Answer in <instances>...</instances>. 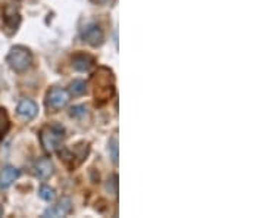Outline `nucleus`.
I'll list each match as a JSON object with an SVG mask.
<instances>
[{
	"label": "nucleus",
	"instance_id": "nucleus-1",
	"mask_svg": "<svg viewBox=\"0 0 265 218\" xmlns=\"http://www.w3.org/2000/svg\"><path fill=\"white\" fill-rule=\"evenodd\" d=\"M94 84V100L97 105L106 103L114 94V75L108 68H100L91 78Z\"/></svg>",
	"mask_w": 265,
	"mask_h": 218
},
{
	"label": "nucleus",
	"instance_id": "nucleus-2",
	"mask_svg": "<svg viewBox=\"0 0 265 218\" xmlns=\"http://www.w3.org/2000/svg\"><path fill=\"white\" fill-rule=\"evenodd\" d=\"M64 139H65V129L59 124L46 126L40 133V142L47 153L56 152L61 147Z\"/></svg>",
	"mask_w": 265,
	"mask_h": 218
},
{
	"label": "nucleus",
	"instance_id": "nucleus-3",
	"mask_svg": "<svg viewBox=\"0 0 265 218\" xmlns=\"http://www.w3.org/2000/svg\"><path fill=\"white\" fill-rule=\"evenodd\" d=\"M6 62L15 73H25L33 64L31 52L24 46H15L6 56Z\"/></svg>",
	"mask_w": 265,
	"mask_h": 218
},
{
	"label": "nucleus",
	"instance_id": "nucleus-4",
	"mask_svg": "<svg viewBox=\"0 0 265 218\" xmlns=\"http://www.w3.org/2000/svg\"><path fill=\"white\" fill-rule=\"evenodd\" d=\"M71 100V93L66 90V88L62 87H53L49 90L47 93V106L58 111V109H62L65 108Z\"/></svg>",
	"mask_w": 265,
	"mask_h": 218
},
{
	"label": "nucleus",
	"instance_id": "nucleus-5",
	"mask_svg": "<svg viewBox=\"0 0 265 218\" xmlns=\"http://www.w3.org/2000/svg\"><path fill=\"white\" fill-rule=\"evenodd\" d=\"M81 37L83 40L88 43L93 47H97L103 43L105 40V34L102 31V28L97 25V24H87L84 28H83V33H81Z\"/></svg>",
	"mask_w": 265,
	"mask_h": 218
},
{
	"label": "nucleus",
	"instance_id": "nucleus-6",
	"mask_svg": "<svg viewBox=\"0 0 265 218\" xmlns=\"http://www.w3.org/2000/svg\"><path fill=\"white\" fill-rule=\"evenodd\" d=\"M71 210H72V201L69 199V198H62L56 205H53V207H50V208H47L46 211H44L43 217L49 218H59V217H65V216H68L69 213H71Z\"/></svg>",
	"mask_w": 265,
	"mask_h": 218
},
{
	"label": "nucleus",
	"instance_id": "nucleus-7",
	"mask_svg": "<svg viewBox=\"0 0 265 218\" xmlns=\"http://www.w3.org/2000/svg\"><path fill=\"white\" fill-rule=\"evenodd\" d=\"M16 114L22 118V120H33L37 117L39 114V105L31 100V99H24L18 103V108H16Z\"/></svg>",
	"mask_w": 265,
	"mask_h": 218
},
{
	"label": "nucleus",
	"instance_id": "nucleus-8",
	"mask_svg": "<svg viewBox=\"0 0 265 218\" xmlns=\"http://www.w3.org/2000/svg\"><path fill=\"white\" fill-rule=\"evenodd\" d=\"M3 19H4V25L7 30H10V33L16 31L19 22H21V16L18 13V10L15 7H10L7 6L3 12Z\"/></svg>",
	"mask_w": 265,
	"mask_h": 218
},
{
	"label": "nucleus",
	"instance_id": "nucleus-9",
	"mask_svg": "<svg viewBox=\"0 0 265 218\" xmlns=\"http://www.w3.org/2000/svg\"><path fill=\"white\" fill-rule=\"evenodd\" d=\"M53 171H55V167H53L52 161L47 159V158L37 161V164L34 165V174H36V177H39L40 180L49 178L50 175H53Z\"/></svg>",
	"mask_w": 265,
	"mask_h": 218
},
{
	"label": "nucleus",
	"instance_id": "nucleus-10",
	"mask_svg": "<svg viewBox=\"0 0 265 218\" xmlns=\"http://www.w3.org/2000/svg\"><path fill=\"white\" fill-rule=\"evenodd\" d=\"M19 177V170L15 167H4L0 171V189H7Z\"/></svg>",
	"mask_w": 265,
	"mask_h": 218
},
{
	"label": "nucleus",
	"instance_id": "nucleus-11",
	"mask_svg": "<svg viewBox=\"0 0 265 218\" xmlns=\"http://www.w3.org/2000/svg\"><path fill=\"white\" fill-rule=\"evenodd\" d=\"M93 65H94V59H93L91 56H88V55L80 53V55H75V56L72 58V67H74L77 71H81V73L90 71V70L93 68Z\"/></svg>",
	"mask_w": 265,
	"mask_h": 218
},
{
	"label": "nucleus",
	"instance_id": "nucleus-12",
	"mask_svg": "<svg viewBox=\"0 0 265 218\" xmlns=\"http://www.w3.org/2000/svg\"><path fill=\"white\" fill-rule=\"evenodd\" d=\"M9 129H10V121H9L7 112L6 109L0 108V142L4 137V134L9 131Z\"/></svg>",
	"mask_w": 265,
	"mask_h": 218
},
{
	"label": "nucleus",
	"instance_id": "nucleus-13",
	"mask_svg": "<svg viewBox=\"0 0 265 218\" xmlns=\"http://www.w3.org/2000/svg\"><path fill=\"white\" fill-rule=\"evenodd\" d=\"M87 90V86L83 80H74L69 86V93L74 96H83Z\"/></svg>",
	"mask_w": 265,
	"mask_h": 218
},
{
	"label": "nucleus",
	"instance_id": "nucleus-14",
	"mask_svg": "<svg viewBox=\"0 0 265 218\" xmlns=\"http://www.w3.org/2000/svg\"><path fill=\"white\" fill-rule=\"evenodd\" d=\"M39 196L46 202H53L56 198V193H55V189H52L49 186H42L39 190Z\"/></svg>",
	"mask_w": 265,
	"mask_h": 218
},
{
	"label": "nucleus",
	"instance_id": "nucleus-15",
	"mask_svg": "<svg viewBox=\"0 0 265 218\" xmlns=\"http://www.w3.org/2000/svg\"><path fill=\"white\" fill-rule=\"evenodd\" d=\"M109 149L112 150V162H114V164H118V139H117V136H114Z\"/></svg>",
	"mask_w": 265,
	"mask_h": 218
},
{
	"label": "nucleus",
	"instance_id": "nucleus-16",
	"mask_svg": "<svg viewBox=\"0 0 265 218\" xmlns=\"http://www.w3.org/2000/svg\"><path fill=\"white\" fill-rule=\"evenodd\" d=\"M117 180H118V177H117V175H114V177L111 178V181L108 180V186H106V187H108V190H109V192H112L114 195H117V192H118V181H117Z\"/></svg>",
	"mask_w": 265,
	"mask_h": 218
},
{
	"label": "nucleus",
	"instance_id": "nucleus-17",
	"mask_svg": "<svg viewBox=\"0 0 265 218\" xmlns=\"http://www.w3.org/2000/svg\"><path fill=\"white\" fill-rule=\"evenodd\" d=\"M87 114V108L86 106H74L71 109V117H83Z\"/></svg>",
	"mask_w": 265,
	"mask_h": 218
},
{
	"label": "nucleus",
	"instance_id": "nucleus-18",
	"mask_svg": "<svg viewBox=\"0 0 265 218\" xmlns=\"http://www.w3.org/2000/svg\"><path fill=\"white\" fill-rule=\"evenodd\" d=\"M94 4H112L115 0H91Z\"/></svg>",
	"mask_w": 265,
	"mask_h": 218
},
{
	"label": "nucleus",
	"instance_id": "nucleus-19",
	"mask_svg": "<svg viewBox=\"0 0 265 218\" xmlns=\"http://www.w3.org/2000/svg\"><path fill=\"white\" fill-rule=\"evenodd\" d=\"M3 216V208H1V205H0V217Z\"/></svg>",
	"mask_w": 265,
	"mask_h": 218
}]
</instances>
